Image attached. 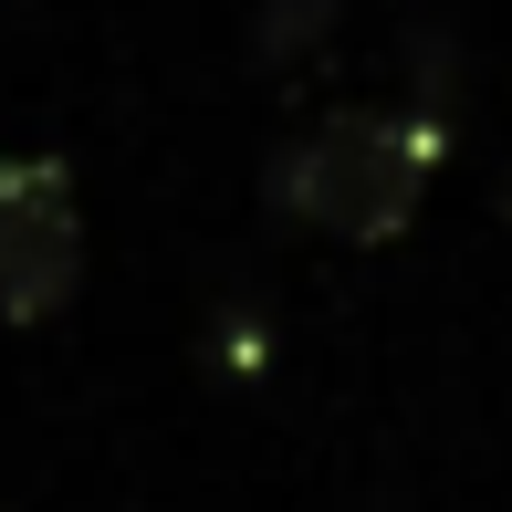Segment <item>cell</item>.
I'll return each instance as SVG.
<instances>
[{"mask_svg":"<svg viewBox=\"0 0 512 512\" xmlns=\"http://www.w3.org/2000/svg\"><path fill=\"white\" fill-rule=\"evenodd\" d=\"M84 293V199L63 157H0V324H53Z\"/></svg>","mask_w":512,"mask_h":512,"instance_id":"7a4b0ae2","label":"cell"},{"mask_svg":"<svg viewBox=\"0 0 512 512\" xmlns=\"http://www.w3.org/2000/svg\"><path fill=\"white\" fill-rule=\"evenodd\" d=\"M502 220H512V168H502Z\"/></svg>","mask_w":512,"mask_h":512,"instance_id":"277c9868","label":"cell"},{"mask_svg":"<svg viewBox=\"0 0 512 512\" xmlns=\"http://www.w3.org/2000/svg\"><path fill=\"white\" fill-rule=\"evenodd\" d=\"M429 168H439V115H387V105H356V115H324L304 126L283 157L262 168V199L283 220L324 230V241H398L429 199Z\"/></svg>","mask_w":512,"mask_h":512,"instance_id":"6da1fadb","label":"cell"},{"mask_svg":"<svg viewBox=\"0 0 512 512\" xmlns=\"http://www.w3.org/2000/svg\"><path fill=\"white\" fill-rule=\"evenodd\" d=\"M335 11H345V0H262V21H251V63H272V74L304 63L314 42L335 32Z\"/></svg>","mask_w":512,"mask_h":512,"instance_id":"3957f363","label":"cell"}]
</instances>
